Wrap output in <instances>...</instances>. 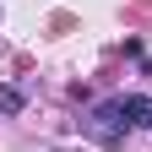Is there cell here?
I'll return each mask as SVG.
<instances>
[{
	"label": "cell",
	"instance_id": "4",
	"mask_svg": "<svg viewBox=\"0 0 152 152\" xmlns=\"http://www.w3.org/2000/svg\"><path fill=\"white\" fill-rule=\"evenodd\" d=\"M147 125H152V120H147Z\"/></svg>",
	"mask_w": 152,
	"mask_h": 152
},
{
	"label": "cell",
	"instance_id": "2",
	"mask_svg": "<svg viewBox=\"0 0 152 152\" xmlns=\"http://www.w3.org/2000/svg\"><path fill=\"white\" fill-rule=\"evenodd\" d=\"M120 109H125V125H147V120H152V103L141 98V92H130V98H120Z\"/></svg>",
	"mask_w": 152,
	"mask_h": 152
},
{
	"label": "cell",
	"instance_id": "1",
	"mask_svg": "<svg viewBox=\"0 0 152 152\" xmlns=\"http://www.w3.org/2000/svg\"><path fill=\"white\" fill-rule=\"evenodd\" d=\"M87 130H92V136H98L103 147H120V136H125V109H120V98H114V103H98V109H92V120H87Z\"/></svg>",
	"mask_w": 152,
	"mask_h": 152
},
{
	"label": "cell",
	"instance_id": "3",
	"mask_svg": "<svg viewBox=\"0 0 152 152\" xmlns=\"http://www.w3.org/2000/svg\"><path fill=\"white\" fill-rule=\"evenodd\" d=\"M22 109H27V92L6 82V87H0V114H22Z\"/></svg>",
	"mask_w": 152,
	"mask_h": 152
}]
</instances>
